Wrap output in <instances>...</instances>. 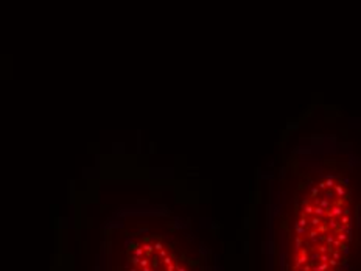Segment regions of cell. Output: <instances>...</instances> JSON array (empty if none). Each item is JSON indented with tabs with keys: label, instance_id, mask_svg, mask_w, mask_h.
Segmentation results:
<instances>
[{
	"label": "cell",
	"instance_id": "cell-2",
	"mask_svg": "<svg viewBox=\"0 0 361 271\" xmlns=\"http://www.w3.org/2000/svg\"><path fill=\"white\" fill-rule=\"evenodd\" d=\"M107 271H218V260L190 218L142 204L126 210L112 229Z\"/></svg>",
	"mask_w": 361,
	"mask_h": 271
},
{
	"label": "cell",
	"instance_id": "cell-1",
	"mask_svg": "<svg viewBox=\"0 0 361 271\" xmlns=\"http://www.w3.org/2000/svg\"><path fill=\"white\" fill-rule=\"evenodd\" d=\"M360 170L342 145L297 148L272 187L269 271H355Z\"/></svg>",
	"mask_w": 361,
	"mask_h": 271
}]
</instances>
